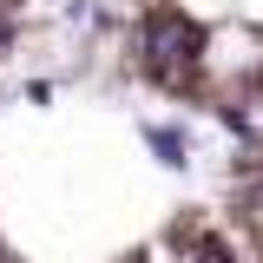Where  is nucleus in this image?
I'll return each instance as SVG.
<instances>
[{
    "mask_svg": "<svg viewBox=\"0 0 263 263\" xmlns=\"http://www.w3.org/2000/svg\"><path fill=\"white\" fill-rule=\"evenodd\" d=\"M125 72L184 112H257L263 0H125Z\"/></svg>",
    "mask_w": 263,
    "mask_h": 263,
    "instance_id": "nucleus-1",
    "label": "nucleus"
},
{
    "mask_svg": "<svg viewBox=\"0 0 263 263\" xmlns=\"http://www.w3.org/2000/svg\"><path fill=\"white\" fill-rule=\"evenodd\" d=\"M119 263H250L237 250V237H230L217 217H171L164 230H152L138 250H125Z\"/></svg>",
    "mask_w": 263,
    "mask_h": 263,
    "instance_id": "nucleus-2",
    "label": "nucleus"
},
{
    "mask_svg": "<svg viewBox=\"0 0 263 263\" xmlns=\"http://www.w3.org/2000/svg\"><path fill=\"white\" fill-rule=\"evenodd\" d=\"M217 224L237 237V250L250 263H263V145H250V152L237 158V171H230V184H224Z\"/></svg>",
    "mask_w": 263,
    "mask_h": 263,
    "instance_id": "nucleus-3",
    "label": "nucleus"
},
{
    "mask_svg": "<svg viewBox=\"0 0 263 263\" xmlns=\"http://www.w3.org/2000/svg\"><path fill=\"white\" fill-rule=\"evenodd\" d=\"M27 7H33V0H0V40L20 27V13H27Z\"/></svg>",
    "mask_w": 263,
    "mask_h": 263,
    "instance_id": "nucleus-4",
    "label": "nucleus"
},
{
    "mask_svg": "<svg viewBox=\"0 0 263 263\" xmlns=\"http://www.w3.org/2000/svg\"><path fill=\"white\" fill-rule=\"evenodd\" d=\"M0 263H33L27 250H20V243H13V230H7V224H0Z\"/></svg>",
    "mask_w": 263,
    "mask_h": 263,
    "instance_id": "nucleus-5",
    "label": "nucleus"
}]
</instances>
